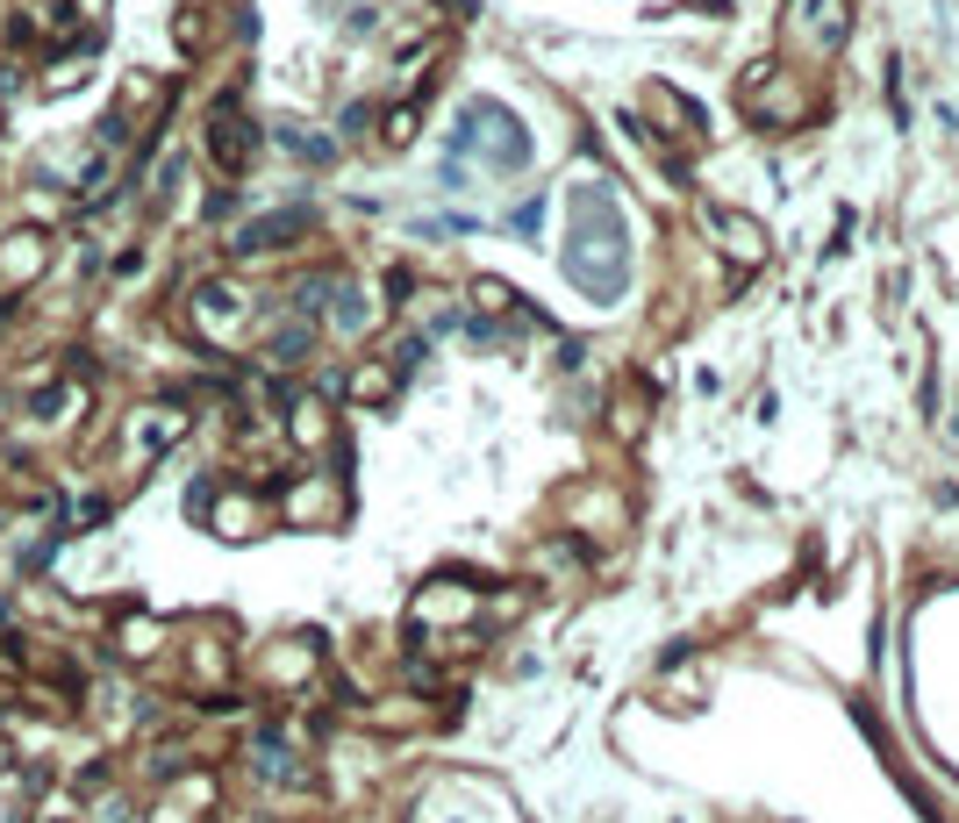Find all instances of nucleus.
<instances>
[{
  "label": "nucleus",
  "instance_id": "9",
  "mask_svg": "<svg viewBox=\"0 0 959 823\" xmlns=\"http://www.w3.org/2000/svg\"><path fill=\"white\" fill-rule=\"evenodd\" d=\"M401 137H415V108H395V115H387V144H401Z\"/></svg>",
  "mask_w": 959,
  "mask_h": 823
},
{
  "label": "nucleus",
  "instance_id": "4",
  "mask_svg": "<svg viewBox=\"0 0 959 823\" xmlns=\"http://www.w3.org/2000/svg\"><path fill=\"white\" fill-rule=\"evenodd\" d=\"M301 229H309V215H273V223H251L237 237V258H258V251H273V244H294Z\"/></svg>",
  "mask_w": 959,
  "mask_h": 823
},
{
  "label": "nucleus",
  "instance_id": "8",
  "mask_svg": "<svg viewBox=\"0 0 959 823\" xmlns=\"http://www.w3.org/2000/svg\"><path fill=\"white\" fill-rule=\"evenodd\" d=\"M473 294H479V301H487V309H515V294H509V287H501V279H479V287H473Z\"/></svg>",
  "mask_w": 959,
  "mask_h": 823
},
{
  "label": "nucleus",
  "instance_id": "3",
  "mask_svg": "<svg viewBox=\"0 0 959 823\" xmlns=\"http://www.w3.org/2000/svg\"><path fill=\"white\" fill-rule=\"evenodd\" d=\"M709 229H717V237L731 244V258H737V265H759V258H767V237H759V229L745 223V215H731V208H709Z\"/></svg>",
  "mask_w": 959,
  "mask_h": 823
},
{
  "label": "nucleus",
  "instance_id": "2",
  "mask_svg": "<svg viewBox=\"0 0 959 823\" xmlns=\"http://www.w3.org/2000/svg\"><path fill=\"white\" fill-rule=\"evenodd\" d=\"M795 29L823 51H838L845 43V0H795Z\"/></svg>",
  "mask_w": 959,
  "mask_h": 823
},
{
  "label": "nucleus",
  "instance_id": "6",
  "mask_svg": "<svg viewBox=\"0 0 959 823\" xmlns=\"http://www.w3.org/2000/svg\"><path fill=\"white\" fill-rule=\"evenodd\" d=\"M294 437H301V445H323V437H329V409H323V401L294 395Z\"/></svg>",
  "mask_w": 959,
  "mask_h": 823
},
{
  "label": "nucleus",
  "instance_id": "5",
  "mask_svg": "<svg viewBox=\"0 0 959 823\" xmlns=\"http://www.w3.org/2000/svg\"><path fill=\"white\" fill-rule=\"evenodd\" d=\"M208 523H215V531H223V537H251L258 531V523H265V509H258V501H223V509H215V515H208Z\"/></svg>",
  "mask_w": 959,
  "mask_h": 823
},
{
  "label": "nucleus",
  "instance_id": "7",
  "mask_svg": "<svg viewBox=\"0 0 959 823\" xmlns=\"http://www.w3.org/2000/svg\"><path fill=\"white\" fill-rule=\"evenodd\" d=\"M208 137H215V165H229V172H237L244 158H251V137H244L237 122H215V129H208Z\"/></svg>",
  "mask_w": 959,
  "mask_h": 823
},
{
  "label": "nucleus",
  "instance_id": "10",
  "mask_svg": "<svg viewBox=\"0 0 959 823\" xmlns=\"http://www.w3.org/2000/svg\"><path fill=\"white\" fill-rule=\"evenodd\" d=\"M515 229L531 237V229H545V201H531V208H515Z\"/></svg>",
  "mask_w": 959,
  "mask_h": 823
},
{
  "label": "nucleus",
  "instance_id": "1",
  "mask_svg": "<svg viewBox=\"0 0 959 823\" xmlns=\"http://www.w3.org/2000/svg\"><path fill=\"white\" fill-rule=\"evenodd\" d=\"M623 223H616V208H609V194H595V201L581 208V237H573V258H565V273L581 279L595 301H616L623 287H631V265H623Z\"/></svg>",
  "mask_w": 959,
  "mask_h": 823
}]
</instances>
